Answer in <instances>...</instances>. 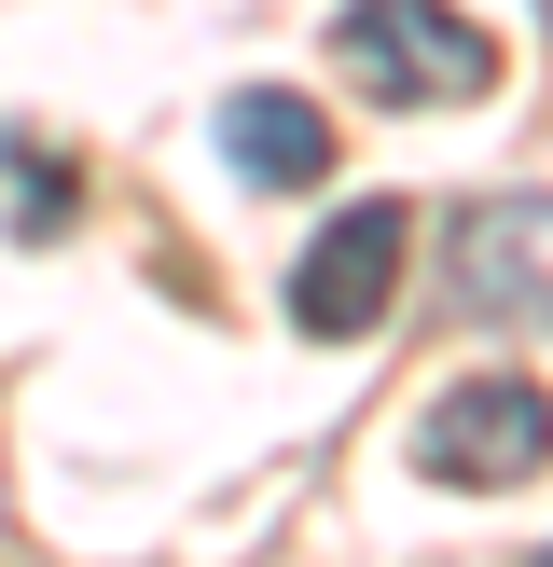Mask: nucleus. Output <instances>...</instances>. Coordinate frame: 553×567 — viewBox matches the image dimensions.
Masks as SVG:
<instances>
[{
  "mask_svg": "<svg viewBox=\"0 0 553 567\" xmlns=\"http://www.w3.org/2000/svg\"><path fill=\"white\" fill-rule=\"evenodd\" d=\"M540 14H553V0H540Z\"/></svg>",
  "mask_w": 553,
  "mask_h": 567,
  "instance_id": "nucleus-7",
  "label": "nucleus"
},
{
  "mask_svg": "<svg viewBox=\"0 0 553 567\" xmlns=\"http://www.w3.org/2000/svg\"><path fill=\"white\" fill-rule=\"evenodd\" d=\"M401 236H415L401 208H332L319 236H304V264H291V319L319 332V347L374 332V319H387V291H401Z\"/></svg>",
  "mask_w": 553,
  "mask_h": 567,
  "instance_id": "nucleus-4",
  "label": "nucleus"
},
{
  "mask_svg": "<svg viewBox=\"0 0 553 567\" xmlns=\"http://www.w3.org/2000/svg\"><path fill=\"white\" fill-rule=\"evenodd\" d=\"M540 567H553V554H540Z\"/></svg>",
  "mask_w": 553,
  "mask_h": 567,
  "instance_id": "nucleus-8",
  "label": "nucleus"
},
{
  "mask_svg": "<svg viewBox=\"0 0 553 567\" xmlns=\"http://www.w3.org/2000/svg\"><path fill=\"white\" fill-rule=\"evenodd\" d=\"M0 153H14V181H28V236H42V221L70 208V166H42V153H28V138H0Z\"/></svg>",
  "mask_w": 553,
  "mask_h": 567,
  "instance_id": "nucleus-6",
  "label": "nucleus"
},
{
  "mask_svg": "<svg viewBox=\"0 0 553 567\" xmlns=\"http://www.w3.org/2000/svg\"><path fill=\"white\" fill-rule=\"evenodd\" d=\"M415 471L457 498H498L525 471H553V388L540 374H457L429 415H415Z\"/></svg>",
  "mask_w": 553,
  "mask_h": 567,
  "instance_id": "nucleus-2",
  "label": "nucleus"
},
{
  "mask_svg": "<svg viewBox=\"0 0 553 567\" xmlns=\"http://www.w3.org/2000/svg\"><path fill=\"white\" fill-rule=\"evenodd\" d=\"M332 70L387 111H457L498 83V42L457 14V0H346L332 14Z\"/></svg>",
  "mask_w": 553,
  "mask_h": 567,
  "instance_id": "nucleus-1",
  "label": "nucleus"
},
{
  "mask_svg": "<svg viewBox=\"0 0 553 567\" xmlns=\"http://www.w3.org/2000/svg\"><path fill=\"white\" fill-rule=\"evenodd\" d=\"M457 305L498 319V332H553V194L457 208Z\"/></svg>",
  "mask_w": 553,
  "mask_h": 567,
  "instance_id": "nucleus-3",
  "label": "nucleus"
},
{
  "mask_svg": "<svg viewBox=\"0 0 553 567\" xmlns=\"http://www.w3.org/2000/svg\"><path fill=\"white\" fill-rule=\"evenodd\" d=\"M221 166L263 181V194H319L332 181V125L304 97H276V83H236V97H221Z\"/></svg>",
  "mask_w": 553,
  "mask_h": 567,
  "instance_id": "nucleus-5",
  "label": "nucleus"
}]
</instances>
